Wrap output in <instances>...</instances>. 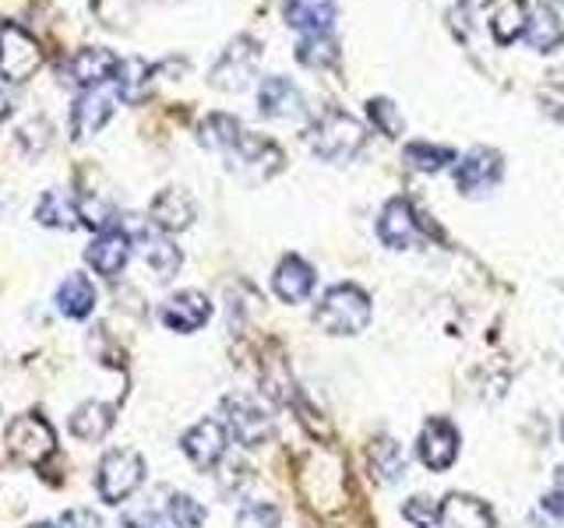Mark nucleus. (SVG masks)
<instances>
[{"instance_id":"obj_27","label":"nucleus","mask_w":564,"mask_h":528,"mask_svg":"<svg viewBox=\"0 0 564 528\" xmlns=\"http://www.w3.org/2000/svg\"><path fill=\"white\" fill-rule=\"evenodd\" d=\"M525 22H529L525 0H505V4L498 8V14L490 18V32L501 46H508V43H516L525 35Z\"/></svg>"},{"instance_id":"obj_2","label":"nucleus","mask_w":564,"mask_h":528,"mask_svg":"<svg viewBox=\"0 0 564 528\" xmlns=\"http://www.w3.org/2000/svg\"><path fill=\"white\" fill-rule=\"evenodd\" d=\"M314 324L328 334H360L370 324V299L360 286H335L314 310Z\"/></svg>"},{"instance_id":"obj_11","label":"nucleus","mask_w":564,"mask_h":528,"mask_svg":"<svg viewBox=\"0 0 564 528\" xmlns=\"http://www.w3.org/2000/svg\"><path fill=\"white\" fill-rule=\"evenodd\" d=\"M378 237L384 246H392V251H405V246L420 243V219L413 205L405 198H392L384 208H381V219H378Z\"/></svg>"},{"instance_id":"obj_32","label":"nucleus","mask_w":564,"mask_h":528,"mask_svg":"<svg viewBox=\"0 0 564 528\" xmlns=\"http://www.w3.org/2000/svg\"><path fill=\"white\" fill-rule=\"evenodd\" d=\"M367 117H370V123H375V128H378L384 138H399V134L405 131L399 106H395L392 99H384V96L367 99Z\"/></svg>"},{"instance_id":"obj_5","label":"nucleus","mask_w":564,"mask_h":528,"mask_svg":"<svg viewBox=\"0 0 564 528\" xmlns=\"http://www.w3.org/2000/svg\"><path fill=\"white\" fill-rule=\"evenodd\" d=\"M258 61H261V46L251 40V35H237V40L223 50L216 67H212L208 85L219 88V92H243L254 78Z\"/></svg>"},{"instance_id":"obj_40","label":"nucleus","mask_w":564,"mask_h":528,"mask_svg":"<svg viewBox=\"0 0 564 528\" xmlns=\"http://www.w3.org/2000/svg\"><path fill=\"white\" fill-rule=\"evenodd\" d=\"M561 440H564V419H561Z\"/></svg>"},{"instance_id":"obj_9","label":"nucleus","mask_w":564,"mask_h":528,"mask_svg":"<svg viewBox=\"0 0 564 528\" xmlns=\"http://www.w3.org/2000/svg\"><path fill=\"white\" fill-rule=\"evenodd\" d=\"M117 70H120V61L113 57L110 50L85 46V50L75 53V57H70L67 78L75 81L82 92H88V88H106L110 81H117Z\"/></svg>"},{"instance_id":"obj_10","label":"nucleus","mask_w":564,"mask_h":528,"mask_svg":"<svg viewBox=\"0 0 564 528\" xmlns=\"http://www.w3.org/2000/svg\"><path fill=\"white\" fill-rule=\"evenodd\" d=\"M113 102L117 96L110 88H88V92H82L75 106H70V134H75V141L99 134L106 128V120L113 117Z\"/></svg>"},{"instance_id":"obj_20","label":"nucleus","mask_w":564,"mask_h":528,"mask_svg":"<svg viewBox=\"0 0 564 528\" xmlns=\"http://www.w3.org/2000/svg\"><path fill=\"white\" fill-rule=\"evenodd\" d=\"M134 240H138L141 257H145V264L155 272V278H173L176 272H181L184 257L163 233H149V229H141V233H134Z\"/></svg>"},{"instance_id":"obj_14","label":"nucleus","mask_w":564,"mask_h":528,"mask_svg":"<svg viewBox=\"0 0 564 528\" xmlns=\"http://www.w3.org/2000/svg\"><path fill=\"white\" fill-rule=\"evenodd\" d=\"M198 216V208H194L191 194L184 187H166L155 194V201L149 208V222L159 229V233H181L187 229Z\"/></svg>"},{"instance_id":"obj_33","label":"nucleus","mask_w":564,"mask_h":528,"mask_svg":"<svg viewBox=\"0 0 564 528\" xmlns=\"http://www.w3.org/2000/svg\"><path fill=\"white\" fill-rule=\"evenodd\" d=\"M166 515L173 518L176 528H198L205 521V507L194 497H187V493H170Z\"/></svg>"},{"instance_id":"obj_25","label":"nucleus","mask_w":564,"mask_h":528,"mask_svg":"<svg viewBox=\"0 0 564 528\" xmlns=\"http://www.w3.org/2000/svg\"><path fill=\"white\" fill-rule=\"evenodd\" d=\"M35 219L50 229H75L82 222V208L64 190H46L40 205H35Z\"/></svg>"},{"instance_id":"obj_15","label":"nucleus","mask_w":564,"mask_h":528,"mask_svg":"<svg viewBox=\"0 0 564 528\" xmlns=\"http://www.w3.org/2000/svg\"><path fill=\"white\" fill-rule=\"evenodd\" d=\"M226 422L219 419H202L198 427H191L184 433V454L191 458V465L198 469H212L223 462L226 454Z\"/></svg>"},{"instance_id":"obj_1","label":"nucleus","mask_w":564,"mask_h":528,"mask_svg":"<svg viewBox=\"0 0 564 528\" xmlns=\"http://www.w3.org/2000/svg\"><path fill=\"white\" fill-rule=\"evenodd\" d=\"M364 141H367L364 123L343 110H325L322 120L311 128V152L332 166L352 163L357 152L364 148Z\"/></svg>"},{"instance_id":"obj_35","label":"nucleus","mask_w":564,"mask_h":528,"mask_svg":"<svg viewBox=\"0 0 564 528\" xmlns=\"http://www.w3.org/2000/svg\"><path fill=\"white\" fill-rule=\"evenodd\" d=\"M402 518L416 528H434L441 521V507L431 497H410L402 507Z\"/></svg>"},{"instance_id":"obj_26","label":"nucleus","mask_w":564,"mask_h":528,"mask_svg":"<svg viewBox=\"0 0 564 528\" xmlns=\"http://www.w3.org/2000/svg\"><path fill=\"white\" fill-rule=\"evenodd\" d=\"M343 57L339 43L332 40V32H317V35H304V40L296 43V61L304 67H314V70H328L335 67Z\"/></svg>"},{"instance_id":"obj_21","label":"nucleus","mask_w":564,"mask_h":528,"mask_svg":"<svg viewBox=\"0 0 564 528\" xmlns=\"http://www.w3.org/2000/svg\"><path fill=\"white\" fill-rule=\"evenodd\" d=\"M522 40L533 46L536 53H554L564 43V25H561V18L554 14L551 4H536L533 11H529Z\"/></svg>"},{"instance_id":"obj_19","label":"nucleus","mask_w":564,"mask_h":528,"mask_svg":"<svg viewBox=\"0 0 564 528\" xmlns=\"http://www.w3.org/2000/svg\"><path fill=\"white\" fill-rule=\"evenodd\" d=\"M272 286H275L279 299H286V304H304V299L314 293V268L304 257L290 254V257L279 261Z\"/></svg>"},{"instance_id":"obj_7","label":"nucleus","mask_w":564,"mask_h":528,"mask_svg":"<svg viewBox=\"0 0 564 528\" xmlns=\"http://www.w3.org/2000/svg\"><path fill=\"white\" fill-rule=\"evenodd\" d=\"M505 163L494 148H473L455 163V187L466 198H484L501 184Z\"/></svg>"},{"instance_id":"obj_28","label":"nucleus","mask_w":564,"mask_h":528,"mask_svg":"<svg viewBox=\"0 0 564 528\" xmlns=\"http://www.w3.org/2000/svg\"><path fill=\"white\" fill-rule=\"evenodd\" d=\"M240 134H243V128H240V120L237 117H226V113H212V117H205V123H202V134H198V141L205 148H216V152H229L240 141Z\"/></svg>"},{"instance_id":"obj_39","label":"nucleus","mask_w":564,"mask_h":528,"mask_svg":"<svg viewBox=\"0 0 564 528\" xmlns=\"http://www.w3.org/2000/svg\"><path fill=\"white\" fill-rule=\"evenodd\" d=\"M458 4H466V8H487V4H494V0H458Z\"/></svg>"},{"instance_id":"obj_36","label":"nucleus","mask_w":564,"mask_h":528,"mask_svg":"<svg viewBox=\"0 0 564 528\" xmlns=\"http://www.w3.org/2000/svg\"><path fill=\"white\" fill-rule=\"evenodd\" d=\"M123 528H176V525L170 515H163V510L141 507V510H128V515H123Z\"/></svg>"},{"instance_id":"obj_38","label":"nucleus","mask_w":564,"mask_h":528,"mask_svg":"<svg viewBox=\"0 0 564 528\" xmlns=\"http://www.w3.org/2000/svg\"><path fill=\"white\" fill-rule=\"evenodd\" d=\"M543 510H546V515H554V518H564V490L546 493V497H543Z\"/></svg>"},{"instance_id":"obj_13","label":"nucleus","mask_w":564,"mask_h":528,"mask_svg":"<svg viewBox=\"0 0 564 528\" xmlns=\"http://www.w3.org/2000/svg\"><path fill=\"white\" fill-rule=\"evenodd\" d=\"M258 113L269 120H300L304 117V96L290 78L272 75L258 85Z\"/></svg>"},{"instance_id":"obj_6","label":"nucleus","mask_w":564,"mask_h":528,"mask_svg":"<svg viewBox=\"0 0 564 528\" xmlns=\"http://www.w3.org/2000/svg\"><path fill=\"white\" fill-rule=\"evenodd\" d=\"M8 451L25 465H40L57 451V430L40 413L14 416L8 427Z\"/></svg>"},{"instance_id":"obj_31","label":"nucleus","mask_w":564,"mask_h":528,"mask_svg":"<svg viewBox=\"0 0 564 528\" xmlns=\"http://www.w3.org/2000/svg\"><path fill=\"white\" fill-rule=\"evenodd\" d=\"M370 462H375V472H378L381 483H395L405 475V454L395 440H388V437L370 448Z\"/></svg>"},{"instance_id":"obj_29","label":"nucleus","mask_w":564,"mask_h":528,"mask_svg":"<svg viewBox=\"0 0 564 528\" xmlns=\"http://www.w3.org/2000/svg\"><path fill=\"white\" fill-rule=\"evenodd\" d=\"M149 75L152 67L145 61H120V70H117V99L123 102H141V96H145V85H149Z\"/></svg>"},{"instance_id":"obj_30","label":"nucleus","mask_w":564,"mask_h":528,"mask_svg":"<svg viewBox=\"0 0 564 528\" xmlns=\"http://www.w3.org/2000/svg\"><path fill=\"white\" fill-rule=\"evenodd\" d=\"M405 163L420 173H437L445 169L448 163H458L455 148H445V145H427V141H413V145H405Z\"/></svg>"},{"instance_id":"obj_3","label":"nucleus","mask_w":564,"mask_h":528,"mask_svg":"<svg viewBox=\"0 0 564 528\" xmlns=\"http://www.w3.org/2000/svg\"><path fill=\"white\" fill-rule=\"evenodd\" d=\"M43 67V46L18 22H0V81L22 85Z\"/></svg>"},{"instance_id":"obj_34","label":"nucleus","mask_w":564,"mask_h":528,"mask_svg":"<svg viewBox=\"0 0 564 528\" xmlns=\"http://www.w3.org/2000/svg\"><path fill=\"white\" fill-rule=\"evenodd\" d=\"M279 507L272 504H243L237 515V528H279Z\"/></svg>"},{"instance_id":"obj_37","label":"nucleus","mask_w":564,"mask_h":528,"mask_svg":"<svg viewBox=\"0 0 564 528\" xmlns=\"http://www.w3.org/2000/svg\"><path fill=\"white\" fill-rule=\"evenodd\" d=\"M57 528H102V521H99L96 510L75 507V510H67V515H61Z\"/></svg>"},{"instance_id":"obj_41","label":"nucleus","mask_w":564,"mask_h":528,"mask_svg":"<svg viewBox=\"0 0 564 528\" xmlns=\"http://www.w3.org/2000/svg\"><path fill=\"white\" fill-rule=\"evenodd\" d=\"M554 4H564V0H554Z\"/></svg>"},{"instance_id":"obj_8","label":"nucleus","mask_w":564,"mask_h":528,"mask_svg":"<svg viewBox=\"0 0 564 528\" xmlns=\"http://www.w3.org/2000/svg\"><path fill=\"white\" fill-rule=\"evenodd\" d=\"M226 413V430L234 433V440H240L243 448H258L261 440L272 437V419L261 413V405H254L243 395H229L223 402Z\"/></svg>"},{"instance_id":"obj_23","label":"nucleus","mask_w":564,"mask_h":528,"mask_svg":"<svg viewBox=\"0 0 564 528\" xmlns=\"http://www.w3.org/2000/svg\"><path fill=\"white\" fill-rule=\"evenodd\" d=\"M110 430H113V409L102 402H85L75 409V416H70V433L85 440V444H99Z\"/></svg>"},{"instance_id":"obj_22","label":"nucleus","mask_w":564,"mask_h":528,"mask_svg":"<svg viewBox=\"0 0 564 528\" xmlns=\"http://www.w3.org/2000/svg\"><path fill=\"white\" fill-rule=\"evenodd\" d=\"M441 521L448 528H494V515L484 501L466 497V493H452L441 507Z\"/></svg>"},{"instance_id":"obj_24","label":"nucleus","mask_w":564,"mask_h":528,"mask_svg":"<svg viewBox=\"0 0 564 528\" xmlns=\"http://www.w3.org/2000/svg\"><path fill=\"white\" fill-rule=\"evenodd\" d=\"M96 307V286L85 275H67L57 289V310L70 321H85Z\"/></svg>"},{"instance_id":"obj_12","label":"nucleus","mask_w":564,"mask_h":528,"mask_svg":"<svg viewBox=\"0 0 564 528\" xmlns=\"http://www.w3.org/2000/svg\"><path fill=\"white\" fill-rule=\"evenodd\" d=\"M128 257H131V237L123 233V229H117V226L96 233V240L88 243V251H85L88 268H93L96 275H106V278L120 275L123 264H128Z\"/></svg>"},{"instance_id":"obj_17","label":"nucleus","mask_w":564,"mask_h":528,"mask_svg":"<svg viewBox=\"0 0 564 528\" xmlns=\"http://www.w3.org/2000/svg\"><path fill=\"white\" fill-rule=\"evenodd\" d=\"M458 454V433L448 419H431L427 427L420 433V462L434 469V472H445Z\"/></svg>"},{"instance_id":"obj_4","label":"nucleus","mask_w":564,"mask_h":528,"mask_svg":"<svg viewBox=\"0 0 564 528\" xmlns=\"http://www.w3.org/2000/svg\"><path fill=\"white\" fill-rule=\"evenodd\" d=\"M145 483V458L131 448H117L110 451L99 462V475H96V486H99V497L106 504H120L128 501L131 493Z\"/></svg>"},{"instance_id":"obj_18","label":"nucleus","mask_w":564,"mask_h":528,"mask_svg":"<svg viewBox=\"0 0 564 528\" xmlns=\"http://www.w3.org/2000/svg\"><path fill=\"white\" fill-rule=\"evenodd\" d=\"M282 18H286L290 29L317 35V32H332L339 8H335V0H286L282 4Z\"/></svg>"},{"instance_id":"obj_16","label":"nucleus","mask_w":564,"mask_h":528,"mask_svg":"<svg viewBox=\"0 0 564 528\" xmlns=\"http://www.w3.org/2000/svg\"><path fill=\"white\" fill-rule=\"evenodd\" d=\"M159 317H163V324H166L170 331L187 334V331H198V328L208 321V317H212V304H208V296H205V293H198V289H184V293H176V296L166 299L163 310H159Z\"/></svg>"}]
</instances>
